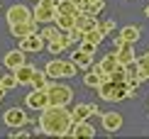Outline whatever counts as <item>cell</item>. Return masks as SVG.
<instances>
[{
  "mask_svg": "<svg viewBox=\"0 0 149 139\" xmlns=\"http://www.w3.org/2000/svg\"><path fill=\"white\" fill-rule=\"evenodd\" d=\"M44 47H47V42L42 39L39 32H32V34H27V37H22V39H20V49H24V51H29V54L42 51Z\"/></svg>",
  "mask_w": 149,
  "mask_h": 139,
  "instance_id": "obj_8",
  "label": "cell"
},
{
  "mask_svg": "<svg viewBox=\"0 0 149 139\" xmlns=\"http://www.w3.org/2000/svg\"><path fill=\"white\" fill-rule=\"evenodd\" d=\"M76 17H78V15H69V12H59V15H56V20H54V22H56L59 27H61V29L66 32V29L76 27Z\"/></svg>",
  "mask_w": 149,
  "mask_h": 139,
  "instance_id": "obj_17",
  "label": "cell"
},
{
  "mask_svg": "<svg viewBox=\"0 0 149 139\" xmlns=\"http://www.w3.org/2000/svg\"><path fill=\"white\" fill-rule=\"evenodd\" d=\"M32 3H39V0H32Z\"/></svg>",
  "mask_w": 149,
  "mask_h": 139,
  "instance_id": "obj_35",
  "label": "cell"
},
{
  "mask_svg": "<svg viewBox=\"0 0 149 139\" xmlns=\"http://www.w3.org/2000/svg\"><path fill=\"white\" fill-rule=\"evenodd\" d=\"M98 90V98L100 100H108V103H120V100H127V98H134V93L127 83H117V81H105L95 88Z\"/></svg>",
  "mask_w": 149,
  "mask_h": 139,
  "instance_id": "obj_2",
  "label": "cell"
},
{
  "mask_svg": "<svg viewBox=\"0 0 149 139\" xmlns=\"http://www.w3.org/2000/svg\"><path fill=\"white\" fill-rule=\"evenodd\" d=\"M5 93H8V88H0V103H3V98H5Z\"/></svg>",
  "mask_w": 149,
  "mask_h": 139,
  "instance_id": "obj_30",
  "label": "cell"
},
{
  "mask_svg": "<svg viewBox=\"0 0 149 139\" xmlns=\"http://www.w3.org/2000/svg\"><path fill=\"white\" fill-rule=\"evenodd\" d=\"M100 122H103V129L105 132H117L122 127V115H120V112H103Z\"/></svg>",
  "mask_w": 149,
  "mask_h": 139,
  "instance_id": "obj_12",
  "label": "cell"
},
{
  "mask_svg": "<svg viewBox=\"0 0 149 139\" xmlns=\"http://www.w3.org/2000/svg\"><path fill=\"white\" fill-rule=\"evenodd\" d=\"M0 88H3V76H0Z\"/></svg>",
  "mask_w": 149,
  "mask_h": 139,
  "instance_id": "obj_34",
  "label": "cell"
},
{
  "mask_svg": "<svg viewBox=\"0 0 149 139\" xmlns=\"http://www.w3.org/2000/svg\"><path fill=\"white\" fill-rule=\"evenodd\" d=\"M144 17H149V5H147V8H144Z\"/></svg>",
  "mask_w": 149,
  "mask_h": 139,
  "instance_id": "obj_32",
  "label": "cell"
},
{
  "mask_svg": "<svg viewBox=\"0 0 149 139\" xmlns=\"http://www.w3.org/2000/svg\"><path fill=\"white\" fill-rule=\"evenodd\" d=\"M81 49H83L86 54H95L98 44H93V42H88V39H83V42H81Z\"/></svg>",
  "mask_w": 149,
  "mask_h": 139,
  "instance_id": "obj_29",
  "label": "cell"
},
{
  "mask_svg": "<svg viewBox=\"0 0 149 139\" xmlns=\"http://www.w3.org/2000/svg\"><path fill=\"white\" fill-rule=\"evenodd\" d=\"M15 85H20L17 76H15V73H5V76H3V88H8V90H12Z\"/></svg>",
  "mask_w": 149,
  "mask_h": 139,
  "instance_id": "obj_27",
  "label": "cell"
},
{
  "mask_svg": "<svg viewBox=\"0 0 149 139\" xmlns=\"http://www.w3.org/2000/svg\"><path fill=\"white\" fill-rule=\"evenodd\" d=\"M44 71L49 73V78H64V61H49Z\"/></svg>",
  "mask_w": 149,
  "mask_h": 139,
  "instance_id": "obj_20",
  "label": "cell"
},
{
  "mask_svg": "<svg viewBox=\"0 0 149 139\" xmlns=\"http://www.w3.org/2000/svg\"><path fill=\"white\" fill-rule=\"evenodd\" d=\"M69 44H71V42L66 39V34H64V37H59V39H52V42L47 44V49H49L52 54H61L66 47H69Z\"/></svg>",
  "mask_w": 149,
  "mask_h": 139,
  "instance_id": "obj_21",
  "label": "cell"
},
{
  "mask_svg": "<svg viewBox=\"0 0 149 139\" xmlns=\"http://www.w3.org/2000/svg\"><path fill=\"white\" fill-rule=\"evenodd\" d=\"M29 85H32V88H49V73L37 68V73H34V78H32Z\"/></svg>",
  "mask_w": 149,
  "mask_h": 139,
  "instance_id": "obj_23",
  "label": "cell"
},
{
  "mask_svg": "<svg viewBox=\"0 0 149 139\" xmlns=\"http://www.w3.org/2000/svg\"><path fill=\"white\" fill-rule=\"evenodd\" d=\"M37 20H24V22H15V24H10V32L12 37H17V39H22V37H27V34H32L37 32Z\"/></svg>",
  "mask_w": 149,
  "mask_h": 139,
  "instance_id": "obj_9",
  "label": "cell"
},
{
  "mask_svg": "<svg viewBox=\"0 0 149 139\" xmlns=\"http://www.w3.org/2000/svg\"><path fill=\"white\" fill-rule=\"evenodd\" d=\"M76 27L81 29V32H88V29L98 27L95 15H91V12H83V10H81V12H78V17H76Z\"/></svg>",
  "mask_w": 149,
  "mask_h": 139,
  "instance_id": "obj_16",
  "label": "cell"
},
{
  "mask_svg": "<svg viewBox=\"0 0 149 139\" xmlns=\"http://www.w3.org/2000/svg\"><path fill=\"white\" fill-rule=\"evenodd\" d=\"M5 20H8L10 24H15V22H24V20H34V12L27 8V5H22V3H17V5H10L8 12H5Z\"/></svg>",
  "mask_w": 149,
  "mask_h": 139,
  "instance_id": "obj_6",
  "label": "cell"
},
{
  "mask_svg": "<svg viewBox=\"0 0 149 139\" xmlns=\"http://www.w3.org/2000/svg\"><path fill=\"white\" fill-rule=\"evenodd\" d=\"M73 3H76V5H78V8H81V10H83V5H86V0H73Z\"/></svg>",
  "mask_w": 149,
  "mask_h": 139,
  "instance_id": "obj_31",
  "label": "cell"
},
{
  "mask_svg": "<svg viewBox=\"0 0 149 139\" xmlns=\"http://www.w3.org/2000/svg\"><path fill=\"white\" fill-rule=\"evenodd\" d=\"M115 51H117V59H120L122 66H127V64H132V61H137V56H134V44H132V42H125L120 49H115Z\"/></svg>",
  "mask_w": 149,
  "mask_h": 139,
  "instance_id": "obj_14",
  "label": "cell"
},
{
  "mask_svg": "<svg viewBox=\"0 0 149 139\" xmlns=\"http://www.w3.org/2000/svg\"><path fill=\"white\" fill-rule=\"evenodd\" d=\"M12 73L17 76V81H20V85H29V83H32V78H34V73H37V68H34L32 64H22L20 68H15Z\"/></svg>",
  "mask_w": 149,
  "mask_h": 139,
  "instance_id": "obj_13",
  "label": "cell"
},
{
  "mask_svg": "<svg viewBox=\"0 0 149 139\" xmlns=\"http://www.w3.org/2000/svg\"><path fill=\"white\" fill-rule=\"evenodd\" d=\"M83 83L88 85V88H98L100 83H105V78H103V76L95 71V68H93L91 73H86V76H83Z\"/></svg>",
  "mask_w": 149,
  "mask_h": 139,
  "instance_id": "obj_22",
  "label": "cell"
},
{
  "mask_svg": "<svg viewBox=\"0 0 149 139\" xmlns=\"http://www.w3.org/2000/svg\"><path fill=\"white\" fill-rule=\"evenodd\" d=\"M71 59H73V61H76V66H78V68H86V66H91V61H93V54H86V51H83V49H81V47H78V49H76V51H73V54H71Z\"/></svg>",
  "mask_w": 149,
  "mask_h": 139,
  "instance_id": "obj_19",
  "label": "cell"
},
{
  "mask_svg": "<svg viewBox=\"0 0 149 139\" xmlns=\"http://www.w3.org/2000/svg\"><path fill=\"white\" fill-rule=\"evenodd\" d=\"M98 27H100V32L110 34V32H115V20H105V22H98Z\"/></svg>",
  "mask_w": 149,
  "mask_h": 139,
  "instance_id": "obj_28",
  "label": "cell"
},
{
  "mask_svg": "<svg viewBox=\"0 0 149 139\" xmlns=\"http://www.w3.org/2000/svg\"><path fill=\"white\" fill-rule=\"evenodd\" d=\"M49 105H69L73 98V90L66 83H49Z\"/></svg>",
  "mask_w": 149,
  "mask_h": 139,
  "instance_id": "obj_4",
  "label": "cell"
},
{
  "mask_svg": "<svg viewBox=\"0 0 149 139\" xmlns=\"http://www.w3.org/2000/svg\"><path fill=\"white\" fill-rule=\"evenodd\" d=\"M73 127V115L66 105H49L39 115V129L52 137H69Z\"/></svg>",
  "mask_w": 149,
  "mask_h": 139,
  "instance_id": "obj_1",
  "label": "cell"
},
{
  "mask_svg": "<svg viewBox=\"0 0 149 139\" xmlns=\"http://www.w3.org/2000/svg\"><path fill=\"white\" fill-rule=\"evenodd\" d=\"M24 105H27L29 110H37V112H42L44 107H49V93H47V88H32V93L24 98Z\"/></svg>",
  "mask_w": 149,
  "mask_h": 139,
  "instance_id": "obj_5",
  "label": "cell"
},
{
  "mask_svg": "<svg viewBox=\"0 0 149 139\" xmlns=\"http://www.w3.org/2000/svg\"><path fill=\"white\" fill-rule=\"evenodd\" d=\"M137 61H139V81H149V51Z\"/></svg>",
  "mask_w": 149,
  "mask_h": 139,
  "instance_id": "obj_24",
  "label": "cell"
},
{
  "mask_svg": "<svg viewBox=\"0 0 149 139\" xmlns=\"http://www.w3.org/2000/svg\"><path fill=\"white\" fill-rule=\"evenodd\" d=\"M86 3H98V0H86Z\"/></svg>",
  "mask_w": 149,
  "mask_h": 139,
  "instance_id": "obj_33",
  "label": "cell"
},
{
  "mask_svg": "<svg viewBox=\"0 0 149 139\" xmlns=\"http://www.w3.org/2000/svg\"><path fill=\"white\" fill-rule=\"evenodd\" d=\"M120 37L125 42H139V37H142V32H139V27H134V24H127V27H122L120 29Z\"/></svg>",
  "mask_w": 149,
  "mask_h": 139,
  "instance_id": "obj_18",
  "label": "cell"
},
{
  "mask_svg": "<svg viewBox=\"0 0 149 139\" xmlns=\"http://www.w3.org/2000/svg\"><path fill=\"white\" fill-rule=\"evenodd\" d=\"M34 20L37 22H42V24H52L54 20H56V15H59V10H56V0H39V3L34 5Z\"/></svg>",
  "mask_w": 149,
  "mask_h": 139,
  "instance_id": "obj_3",
  "label": "cell"
},
{
  "mask_svg": "<svg viewBox=\"0 0 149 139\" xmlns=\"http://www.w3.org/2000/svg\"><path fill=\"white\" fill-rule=\"evenodd\" d=\"M5 124L8 127H24V124L29 122V117H27V112L22 110V107H10V110H5Z\"/></svg>",
  "mask_w": 149,
  "mask_h": 139,
  "instance_id": "obj_7",
  "label": "cell"
},
{
  "mask_svg": "<svg viewBox=\"0 0 149 139\" xmlns=\"http://www.w3.org/2000/svg\"><path fill=\"white\" fill-rule=\"evenodd\" d=\"M93 112H95V105H91V103H78V105L71 110V115H73V122H83V120H88Z\"/></svg>",
  "mask_w": 149,
  "mask_h": 139,
  "instance_id": "obj_15",
  "label": "cell"
},
{
  "mask_svg": "<svg viewBox=\"0 0 149 139\" xmlns=\"http://www.w3.org/2000/svg\"><path fill=\"white\" fill-rule=\"evenodd\" d=\"M24 49H12V51L5 54V59H3V64L10 68V71H15V68H20L22 64H27V59H24Z\"/></svg>",
  "mask_w": 149,
  "mask_h": 139,
  "instance_id": "obj_10",
  "label": "cell"
},
{
  "mask_svg": "<svg viewBox=\"0 0 149 139\" xmlns=\"http://www.w3.org/2000/svg\"><path fill=\"white\" fill-rule=\"evenodd\" d=\"M86 39L93 42V44H100V42L105 39V32H100V27H93V29L86 32Z\"/></svg>",
  "mask_w": 149,
  "mask_h": 139,
  "instance_id": "obj_25",
  "label": "cell"
},
{
  "mask_svg": "<svg viewBox=\"0 0 149 139\" xmlns=\"http://www.w3.org/2000/svg\"><path fill=\"white\" fill-rule=\"evenodd\" d=\"M103 8H105V0H98V3H86V5H83V12L98 15V12H103Z\"/></svg>",
  "mask_w": 149,
  "mask_h": 139,
  "instance_id": "obj_26",
  "label": "cell"
},
{
  "mask_svg": "<svg viewBox=\"0 0 149 139\" xmlns=\"http://www.w3.org/2000/svg\"><path fill=\"white\" fill-rule=\"evenodd\" d=\"M71 137L91 139V137H95V127H93L88 120H83V122H73V127H71Z\"/></svg>",
  "mask_w": 149,
  "mask_h": 139,
  "instance_id": "obj_11",
  "label": "cell"
}]
</instances>
